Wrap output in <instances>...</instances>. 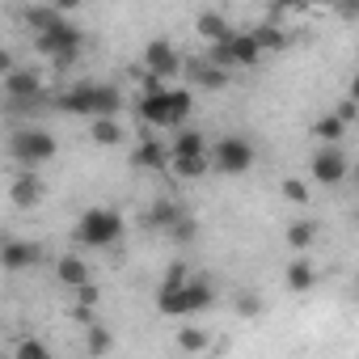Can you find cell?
Instances as JSON below:
<instances>
[{
  "label": "cell",
  "instance_id": "obj_1",
  "mask_svg": "<svg viewBox=\"0 0 359 359\" xmlns=\"http://www.w3.org/2000/svg\"><path fill=\"white\" fill-rule=\"evenodd\" d=\"M195 110V97L191 89H165L161 76L148 72L144 81V97H140V118L152 123V127H182Z\"/></svg>",
  "mask_w": 359,
  "mask_h": 359
},
{
  "label": "cell",
  "instance_id": "obj_2",
  "mask_svg": "<svg viewBox=\"0 0 359 359\" xmlns=\"http://www.w3.org/2000/svg\"><path fill=\"white\" fill-rule=\"evenodd\" d=\"M55 106H60L64 114L102 118V114H118V110H123V93H118L114 85H89V81H81V85H72L68 93H60Z\"/></svg>",
  "mask_w": 359,
  "mask_h": 359
},
{
  "label": "cell",
  "instance_id": "obj_3",
  "mask_svg": "<svg viewBox=\"0 0 359 359\" xmlns=\"http://www.w3.org/2000/svg\"><path fill=\"white\" fill-rule=\"evenodd\" d=\"M212 300H216L212 283L187 275L177 287H161V292H156V313H161V317H195V313H203Z\"/></svg>",
  "mask_w": 359,
  "mask_h": 359
},
{
  "label": "cell",
  "instance_id": "obj_4",
  "mask_svg": "<svg viewBox=\"0 0 359 359\" xmlns=\"http://www.w3.org/2000/svg\"><path fill=\"white\" fill-rule=\"evenodd\" d=\"M34 39H39V51H43L55 68H68V64H76V55H81V30H76L72 22H64V13L51 18L43 30H34Z\"/></svg>",
  "mask_w": 359,
  "mask_h": 359
},
{
  "label": "cell",
  "instance_id": "obj_5",
  "mask_svg": "<svg viewBox=\"0 0 359 359\" xmlns=\"http://www.w3.org/2000/svg\"><path fill=\"white\" fill-rule=\"evenodd\" d=\"M9 156H13L22 169H39V165H47V161L60 156V144H55V135L43 131V127H22V131L9 135Z\"/></svg>",
  "mask_w": 359,
  "mask_h": 359
},
{
  "label": "cell",
  "instance_id": "obj_6",
  "mask_svg": "<svg viewBox=\"0 0 359 359\" xmlns=\"http://www.w3.org/2000/svg\"><path fill=\"white\" fill-rule=\"evenodd\" d=\"M123 237V216L110 212V208H89L81 220H76V241L89 245V250H102V245H114Z\"/></svg>",
  "mask_w": 359,
  "mask_h": 359
},
{
  "label": "cell",
  "instance_id": "obj_7",
  "mask_svg": "<svg viewBox=\"0 0 359 359\" xmlns=\"http://www.w3.org/2000/svg\"><path fill=\"white\" fill-rule=\"evenodd\" d=\"M208 60L216 64V68H250V64H258L262 60V51H258V43H254V34H237V30H229L224 39H216L212 43V51H208Z\"/></svg>",
  "mask_w": 359,
  "mask_h": 359
},
{
  "label": "cell",
  "instance_id": "obj_8",
  "mask_svg": "<svg viewBox=\"0 0 359 359\" xmlns=\"http://www.w3.org/2000/svg\"><path fill=\"white\" fill-rule=\"evenodd\" d=\"M254 144L245 140V135H224L220 144H216V152H212V165L220 169V173H245L250 165H254Z\"/></svg>",
  "mask_w": 359,
  "mask_h": 359
},
{
  "label": "cell",
  "instance_id": "obj_9",
  "mask_svg": "<svg viewBox=\"0 0 359 359\" xmlns=\"http://www.w3.org/2000/svg\"><path fill=\"white\" fill-rule=\"evenodd\" d=\"M313 177H317L321 187H338L342 177H346V156H342V148L325 144V148L313 156Z\"/></svg>",
  "mask_w": 359,
  "mask_h": 359
},
{
  "label": "cell",
  "instance_id": "obj_10",
  "mask_svg": "<svg viewBox=\"0 0 359 359\" xmlns=\"http://www.w3.org/2000/svg\"><path fill=\"white\" fill-rule=\"evenodd\" d=\"M5 97H9L13 106H30V102H39V97H43V85H39V76H34V72L9 68V72H5Z\"/></svg>",
  "mask_w": 359,
  "mask_h": 359
},
{
  "label": "cell",
  "instance_id": "obj_11",
  "mask_svg": "<svg viewBox=\"0 0 359 359\" xmlns=\"http://www.w3.org/2000/svg\"><path fill=\"white\" fill-rule=\"evenodd\" d=\"M144 68H148L152 76L169 81L173 72H182V60H177V51H173L165 39H156V43H148V47H144Z\"/></svg>",
  "mask_w": 359,
  "mask_h": 359
},
{
  "label": "cell",
  "instance_id": "obj_12",
  "mask_svg": "<svg viewBox=\"0 0 359 359\" xmlns=\"http://www.w3.org/2000/svg\"><path fill=\"white\" fill-rule=\"evenodd\" d=\"M43 258V250L34 241H0V266L5 271H30Z\"/></svg>",
  "mask_w": 359,
  "mask_h": 359
},
{
  "label": "cell",
  "instance_id": "obj_13",
  "mask_svg": "<svg viewBox=\"0 0 359 359\" xmlns=\"http://www.w3.org/2000/svg\"><path fill=\"white\" fill-rule=\"evenodd\" d=\"M9 199H13L18 208H34V203L43 199V182H39V173H34V169H22V173L13 177Z\"/></svg>",
  "mask_w": 359,
  "mask_h": 359
},
{
  "label": "cell",
  "instance_id": "obj_14",
  "mask_svg": "<svg viewBox=\"0 0 359 359\" xmlns=\"http://www.w3.org/2000/svg\"><path fill=\"white\" fill-rule=\"evenodd\" d=\"M182 72H187V76H191V85H199V89H220V85L229 81V72H224V68H216L208 55H203V60L182 64Z\"/></svg>",
  "mask_w": 359,
  "mask_h": 359
},
{
  "label": "cell",
  "instance_id": "obj_15",
  "mask_svg": "<svg viewBox=\"0 0 359 359\" xmlns=\"http://www.w3.org/2000/svg\"><path fill=\"white\" fill-rule=\"evenodd\" d=\"M89 135H93V144H102V148H114V144H123V123H118V114L89 118Z\"/></svg>",
  "mask_w": 359,
  "mask_h": 359
},
{
  "label": "cell",
  "instance_id": "obj_16",
  "mask_svg": "<svg viewBox=\"0 0 359 359\" xmlns=\"http://www.w3.org/2000/svg\"><path fill=\"white\" fill-rule=\"evenodd\" d=\"M55 279H60L64 287H81V283H89V262L76 258V254H64V258L55 262Z\"/></svg>",
  "mask_w": 359,
  "mask_h": 359
},
{
  "label": "cell",
  "instance_id": "obj_17",
  "mask_svg": "<svg viewBox=\"0 0 359 359\" xmlns=\"http://www.w3.org/2000/svg\"><path fill=\"white\" fill-rule=\"evenodd\" d=\"M140 169H165V161H169V152L161 148V144H152V140H144L140 148H135V156H131Z\"/></svg>",
  "mask_w": 359,
  "mask_h": 359
},
{
  "label": "cell",
  "instance_id": "obj_18",
  "mask_svg": "<svg viewBox=\"0 0 359 359\" xmlns=\"http://www.w3.org/2000/svg\"><path fill=\"white\" fill-rule=\"evenodd\" d=\"M254 43H258V51L266 55V51H283L287 47V39H283V30L275 26V22H266V26H258L254 30Z\"/></svg>",
  "mask_w": 359,
  "mask_h": 359
},
{
  "label": "cell",
  "instance_id": "obj_19",
  "mask_svg": "<svg viewBox=\"0 0 359 359\" xmlns=\"http://www.w3.org/2000/svg\"><path fill=\"white\" fill-rule=\"evenodd\" d=\"M203 152H208V148H203V135H199V131H177L169 156H203Z\"/></svg>",
  "mask_w": 359,
  "mask_h": 359
},
{
  "label": "cell",
  "instance_id": "obj_20",
  "mask_svg": "<svg viewBox=\"0 0 359 359\" xmlns=\"http://www.w3.org/2000/svg\"><path fill=\"white\" fill-rule=\"evenodd\" d=\"M169 165H173V173H177V177H199V173H208V165H212V161H208V152H203V156H173Z\"/></svg>",
  "mask_w": 359,
  "mask_h": 359
},
{
  "label": "cell",
  "instance_id": "obj_21",
  "mask_svg": "<svg viewBox=\"0 0 359 359\" xmlns=\"http://www.w3.org/2000/svg\"><path fill=\"white\" fill-rule=\"evenodd\" d=\"M287 287H292V292H309V287H313V271H309L304 258H296V262L287 266Z\"/></svg>",
  "mask_w": 359,
  "mask_h": 359
},
{
  "label": "cell",
  "instance_id": "obj_22",
  "mask_svg": "<svg viewBox=\"0 0 359 359\" xmlns=\"http://www.w3.org/2000/svg\"><path fill=\"white\" fill-rule=\"evenodd\" d=\"M199 34H203L208 43H216V39L229 34V22H224L220 13H203V18H199Z\"/></svg>",
  "mask_w": 359,
  "mask_h": 359
},
{
  "label": "cell",
  "instance_id": "obj_23",
  "mask_svg": "<svg viewBox=\"0 0 359 359\" xmlns=\"http://www.w3.org/2000/svg\"><path fill=\"white\" fill-rule=\"evenodd\" d=\"M313 131H317V140H325V144H334L342 131H346V123L338 118V114H325V118H317L313 123Z\"/></svg>",
  "mask_w": 359,
  "mask_h": 359
},
{
  "label": "cell",
  "instance_id": "obj_24",
  "mask_svg": "<svg viewBox=\"0 0 359 359\" xmlns=\"http://www.w3.org/2000/svg\"><path fill=\"white\" fill-rule=\"evenodd\" d=\"M313 237H317V229H313V220H296V224L287 229V245H292V250H304V245H309Z\"/></svg>",
  "mask_w": 359,
  "mask_h": 359
},
{
  "label": "cell",
  "instance_id": "obj_25",
  "mask_svg": "<svg viewBox=\"0 0 359 359\" xmlns=\"http://www.w3.org/2000/svg\"><path fill=\"white\" fill-rule=\"evenodd\" d=\"M148 220L161 224V229H169V224H177V208H173V203H156V208L148 212Z\"/></svg>",
  "mask_w": 359,
  "mask_h": 359
},
{
  "label": "cell",
  "instance_id": "obj_26",
  "mask_svg": "<svg viewBox=\"0 0 359 359\" xmlns=\"http://www.w3.org/2000/svg\"><path fill=\"white\" fill-rule=\"evenodd\" d=\"M177 346H182V351H203L208 346V334L203 330H182V334H177Z\"/></svg>",
  "mask_w": 359,
  "mask_h": 359
},
{
  "label": "cell",
  "instance_id": "obj_27",
  "mask_svg": "<svg viewBox=\"0 0 359 359\" xmlns=\"http://www.w3.org/2000/svg\"><path fill=\"white\" fill-rule=\"evenodd\" d=\"M18 355H22V359H26V355H30V359H47L51 351H47V342H39V338H22V342H18Z\"/></svg>",
  "mask_w": 359,
  "mask_h": 359
},
{
  "label": "cell",
  "instance_id": "obj_28",
  "mask_svg": "<svg viewBox=\"0 0 359 359\" xmlns=\"http://www.w3.org/2000/svg\"><path fill=\"white\" fill-rule=\"evenodd\" d=\"M283 199H287V203H304V199H309V187L296 182V177H287V182H283Z\"/></svg>",
  "mask_w": 359,
  "mask_h": 359
},
{
  "label": "cell",
  "instance_id": "obj_29",
  "mask_svg": "<svg viewBox=\"0 0 359 359\" xmlns=\"http://www.w3.org/2000/svg\"><path fill=\"white\" fill-rule=\"evenodd\" d=\"M102 351H110V334L97 330V325H89V355H102Z\"/></svg>",
  "mask_w": 359,
  "mask_h": 359
},
{
  "label": "cell",
  "instance_id": "obj_30",
  "mask_svg": "<svg viewBox=\"0 0 359 359\" xmlns=\"http://www.w3.org/2000/svg\"><path fill=\"white\" fill-rule=\"evenodd\" d=\"M237 309H241L245 317H254V313H262V300H254V296H241V300H237Z\"/></svg>",
  "mask_w": 359,
  "mask_h": 359
},
{
  "label": "cell",
  "instance_id": "obj_31",
  "mask_svg": "<svg viewBox=\"0 0 359 359\" xmlns=\"http://www.w3.org/2000/svg\"><path fill=\"white\" fill-rule=\"evenodd\" d=\"M51 9L55 13H72V9H81V0H51Z\"/></svg>",
  "mask_w": 359,
  "mask_h": 359
},
{
  "label": "cell",
  "instance_id": "obj_32",
  "mask_svg": "<svg viewBox=\"0 0 359 359\" xmlns=\"http://www.w3.org/2000/svg\"><path fill=\"white\" fill-rule=\"evenodd\" d=\"M338 118L351 123V118H355V102H342V106H338Z\"/></svg>",
  "mask_w": 359,
  "mask_h": 359
},
{
  "label": "cell",
  "instance_id": "obj_33",
  "mask_svg": "<svg viewBox=\"0 0 359 359\" xmlns=\"http://www.w3.org/2000/svg\"><path fill=\"white\" fill-rule=\"evenodd\" d=\"M9 68H13V55H9V51H5V47H0V76H5V72H9Z\"/></svg>",
  "mask_w": 359,
  "mask_h": 359
},
{
  "label": "cell",
  "instance_id": "obj_34",
  "mask_svg": "<svg viewBox=\"0 0 359 359\" xmlns=\"http://www.w3.org/2000/svg\"><path fill=\"white\" fill-rule=\"evenodd\" d=\"M334 5H338L342 13H355V9H359V0H334Z\"/></svg>",
  "mask_w": 359,
  "mask_h": 359
}]
</instances>
